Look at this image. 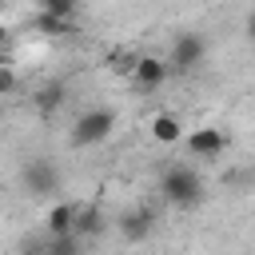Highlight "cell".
Segmentation results:
<instances>
[{"label": "cell", "mask_w": 255, "mask_h": 255, "mask_svg": "<svg viewBox=\"0 0 255 255\" xmlns=\"http://www.w3.org/2000/svg\"><path fill=\"white\" fill-rule=\"evenodd\" d=\"M40 8H44V12H52V16H76L80 0H40Z\"/></svg>", "instance_id": "obj_14"}, {"label": "cell", "mask_w": 255, "mask_h": 255, "mask_svg": "<svg viewBox=\"0 0 255 255\" xmlns=\"http://www.w3.org/2000/svg\"><path fill=\"white\" fill-rule=\"evenodd\" d=\"M64 100H68V88H64V84H44V88L36 92V108H40V116H56V112L64 108Z\"/></svg>", "instance_id": "obj_10"}, {"label": "cell", "mask_w": 255, "mask_h": 255, "mask_svg": "<svg viewBox=\"0 0 255 255\" xmlns=\"http://www.w3.org/2000/svg\"><path fill=\"white\" fill-rule=\"evenodd\" d=\"M131 64H135V56L128 52V56H116V64H112V68H116L120 76H128V72H131Z\"/></svg>", "instance_id": "obj_16"}, {"label": "cell", "mask_w": 255, "mask_h": 255, "mask_svg": "<svg viewBox=\"0 0 255 255\" xmlns=\"http://www.w3.org/2000/svg\"><path fill=\"white\" fill-rule=\"evenodd\" d=\"M104 211L96 207V203H88V207H76V219H72V231L80 235V239H92V235H104Z\"/></svg>", "instance_id": "obj_8"}, {"label": "cell", "mask_w": 255, "mask_h": 255, "mask_svg": "<svg viewBox=\"0 0 255 255\" xmlns=\"http://www.w3.org/2000/svg\"><path fill=\"white\" fill-rule=\"evenodd\" d=\"M4 40H8V28H4V20H0V48H4Z\"/></svg>", "instance_id": "obj_17"}, {"label": "cell", "mask_w": 255, "mask_h": 255, "mask_svg": "<svg viewBox=\"0 0 255 255\" xmlns=\"http://www.w3.org/2000/svg\"><path fill=\"white\" fill-rule=\"evenodd\" d=\"M112 128H116V112L112 108H88L72 124V143L76 147H96V143H104L112 135Z\"/></svg>", "instance_id": "obj_2"}, {"label": "cell", "mask_w": 255, "mask_h": 255, "mask_svg": "<svg viewBox=\"0 0 255 255\" xmlns=\"http://www.w3.org/2000/svg\"><path fill=\"white\" fill-rule=\"evenodd\" d=\"M151 227H155V211H151V207H135V211H128V215L120 219V235H124L128 243L147 239V235H151Z\"/></svg>", "instance_id": "obj_7"}, {"label": "cell", "mask_w": 255, "mask_h": 255, "mask_svg": "<svg viewBox=\"0 0 255 255\" xmlns=\"http://www.w3.org/2000/svg\"><path fill=\"white\" fill-rule=\"evenodd\" d=\"M20 183H24V191L32 199H48V195L60 191V167L48 155H36V159H28L20 167Z\"/></svg>", "instance_id": "obj_3"}, {"label": "cell", "mask_w": 255, "mask_h": 255, "mask_svg": "<svg viewBox=\"0 0 255 255\" xmlns=\"http://www.w3.org/2000/svg\"><path fill=\"white\" fill-rule=\"evenodd\" d=\"M48 251H56V255H76V251H80V235H76V231L52 235V239H48Z\"/></svg>", "instance_id": "obj_13"}, {"label": "cell", "mask_w": 255, "mask_h": 255, "mask_svg": "<svg viewBox=\"0 0 255 255\" xmlns=\"http://www.w3.org/2000/svg\"><path fill=\"white\" fill-rule=\"evenodd\" d=\"M72 219H76V207H72V203H56V207L48 211V235L72 231Z\"/></svg>", "instance_id": "obj_12"}, {"label": "cell", "mask_w": 255, "mask_h": 255, "mask_svg": "<svg viewBox=\"0 0 255 255\" xmlns=\"http://www.w3.org/2000/svg\"><path fill=\"white\" fill-rule=\"evenodd\" d=\"M159 195H163V203H171V207H195V203L203 199V179H199V171H191L187 163H171V167L163 171V179H159Z\"/></svg>", "instance_id": "obj_1"}, {"label": "cell", "mask_w": 255, "mask_h": 255, "mask_svg": "<svg viewBox=\"0 0 255 255\" xmlns=\"http://www.w3.org/2000/svg\"><path fill=\"white\" fill-rule=\"evenodd\" d=\"M179 139H183L187 155H195V159H215V155L227 151V135H223V128H195L191 135H179Z\"/></svg>", "instance_id": "obj_5"}, {"label": "cell", "mask_w": 255, "mask_h": 255, "mask_svg": "<svg viewBox=\"0 0 255 255\" xmlns=\"http://www.w3.org/2000/svg\"><path fill=\"white\" fill-rule=\"evenodd\" d=\"M32 28H36L40 36H72V32H76L72 16H52V12H44V8H40V16L32 20Z\"/></svg>", "instance_id": "obj_9"}, {"label": "cell", "mask_w": 255, "mask_h": 255, "mask_svg": "<svg viewBox=\"0 0 255 255\" xmlns=\"http://www.w3.org/2000/svg\"><path fill=\"white\" fill-rule=\"evenodd\" d=\"M203 60H207V40H203L199 32H179V36L171 40V56H167V68H171V72L187 76V72L203 68Z\"/></svg>", "instance_id": "obj_4"}, {"label": "cell", "mask_w": 255, "mask_h": 255, "mask_svg": "<svg viewBox=\"0 0 255 255\" xmlns=\"http://www.w3.org/2000/svg\"><path fill=\"white\" fill-rule=\"evenodd\" d=\"M151 135H155L159 143H179L183 124H179L175 116H167V112H163V116H155V120H151Z\"/></svg>", "instance_id": "obj_11"}, {"label": "cell", "mask_w": 255, "mask_h": 255, "mask_svg": "<svg viewBox=\"0 0 255 255\" xmlns=\"http://www.w3.org/2000/svg\"><path fill=\"white\" fill-rule=\"evenodd\" d=\"M0 120H4V108H0Z\"/></svg>", "instance_id": "obj_18"}, {"label": "cell", "mask_w": 255, "mask_h": 255, "mask_svg": "<svg viewBox=\"0 0 255 255\" xmlns=\"http://www.w3.org/2000/svg\"><path fill=\"white\" fill-rule=\"evenodd\" d=\"M16 92V72L8 64H0V96H12Z\"/></svg>", "instance_id": "obj_15"}, {"label": "cell", "mask_w": 255, "mask_h": 255, "mask_svg": "<svg viewBox=\"0 0 255 255\" xmlns=\"http://www.w3.org/2000/svg\"><path fill=\"white\" fill-rule=\"evenodd\" d=\"M139 88H159L167 76H171V68H167V60H159V56H135V64H131V72H128Z\"/></svg>", "instance_id": "obj_6"}]
</instances>
